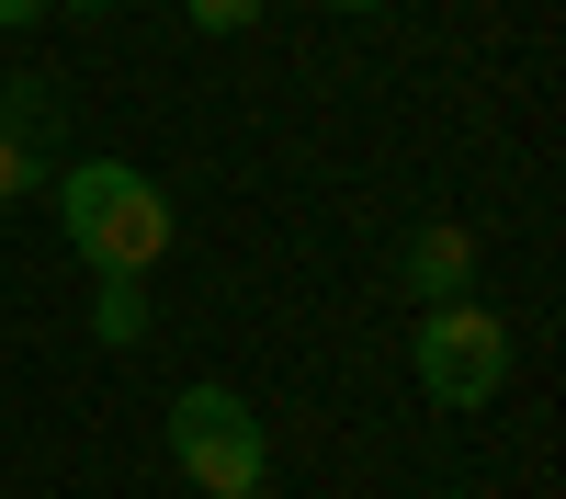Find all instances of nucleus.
Instances as JSON below:
<instances>
[{"label": "nucleus", "mask_w": 566, "mask_h": 499, "mask_svg": "<svg viewBox=\"0 0 566 499\" xmlns=\"http://www.w3.org/2000/svg\"><path fill=\"white\" fill-rule=\"evenodd\" d=\"M328 12H386V0H328Z\"/></svg>", "instance_id": "9d476101"}, {"label": "nucleus", "mask_w": 566, "mask_h": 499, "mask_svg": "<svg viewBox=\"0 0 566 499\" xmlns=\"http://www.w3.org/2000/svg\"><path fill=\"white\" fill-rule=\"evenodd\" d=\"M23 194H45V148H23V136L0 125V205H23Z\"/></svg>", "instance_id": "0eeeda50"}, {"label": "nucleus", "mask_w": 566, "mask_h": 499, "mask_svg": "<svg viewBox=\"0 0 566 499\" xmlns=\"http://www.w3.org/2000/svg\"><path fill=\"white\" fill-rule=\"evenodd\" d=\"M57 227H69V250L91 261V272H148L159 250H170V194L148 170H125V159H80V170H57Z\"/></svg>", "instance_id": "f257e3e1"}, {"label": "nucleus", "mask_w": 566, "mask_h": 499, "mask_svg": "<svg viewBox=\"0 0 566 499\" xmlns=\"http://www.w3.org/2000/svg\"><path fill=\"white\" fill-rule=\"evenodd\" d=\"M419 397H442V408H488L510 386V330H499V306H431L419 318Z\"/></svg>", "instance_id": "7ed1b4c3"}, {"label": "nucleus", "mask_w": 566, "mask_h": 499, "mask_svg": "<svg viewBox=\"0 0 566 499\" xmlns=\"http://www.w3.org/2000/svg\"><path fill=\"white\" fill-rule=\"evenodd\" d=\"M91 330H103L114 352L148 341V284H136V272H103V284H91Z\"/></svg>", "instance_id": "423d86ee"}, {"label": "nucleus", "mask_w": 566, "mask_h": 499, "mask_svg": "<svg viewBox=\"0 0 566 499\" xmlns=\"http://www.w3.org/2000/svg\"><path fill=\"white\" fill-rule=\"evenodd\" d=\"M57 80H0V125H12L23 136V148H57Z\"/></svg>", "instance_id": "39448f33"}, {"label": "nucleus", "mask_w": 566, "mask_h": 499, "mask_svg": "<svg viewBox=\"0 0 566 499\" xmlns=\"http://www.w3.org/2000/svg\"><path fill=\"white\" fill-rule=\"evenodd\" d=\"M397 272H408L419 306H464V284H476V239H464V227H419Z\"/></svg>", "instance_id": "20e7f679"}, {"label": "nucleus", "mask_w": 566, "mask_h": 499, "mask_svg": "<svg viewBox=\"0 0 566 499\" xmlns=\"http://www.w3.org/2000/svg\"><path fill=\"white\" fill-rule=\"evenodd\" d=\"M181 23H193V34H250L261 0H181Z\"/></svg>", "instance_id": "6e6552de"}, {"label": "nucleus", "mask_w": 566, "mask_h": 499, "mask_svg": "<svg viewBox=\"0 0 566 499\" xmlns=\"http://www.w3.org/2000/svg\"><path fill=\"white\" fill-rule=\"evenodd\" d=\"M69 12H103V0H69Z\"/></svg>", "instance_id": "9b49d317"}, {"label": "nucleus", "mask_w": 566, "mask_h": 499, "mask_svg": "<svg viewBox=\"0 0 566 499\" xmlns=\"http://www.w3.org/2000/svg\"><path fill=\"white\" fill-rule=\"evenodd\" d=\"M23 23H45V0H0V34H23Z\"/></svg>", "instance_id": "1a4fd4ad"}, {"label": "nucleus", "mask_w": 566, "mask_h": 499, "mask_svg": "<svg viewBox=\"0 0 566 499\" xmlns=\"http://www.w3.org/2000/svg\"><path fill=\"white\" fill-rule=\"evenodd\" d=\"M170 466L216 488V499H261V466H272V443L250 420V397H227V386H181L170 397Z\"/></svg>", "instance_id": "f03ea898"}]
</instances>
